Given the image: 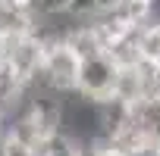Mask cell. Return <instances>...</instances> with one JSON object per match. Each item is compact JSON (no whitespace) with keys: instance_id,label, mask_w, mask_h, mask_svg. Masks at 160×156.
Instances as JSON below:
<instances>
[{"instance_id":"obj_1","label":"cell","mask_w":160,"mask_h":156,"mask_svg":"<svg viewBox=\"0 0 160 156\" xmlns=\"http://www.w3.org/2000/svg\"><path fill=\"white\" fill-rule=\"evenodd\" d=\"M78 69H82V56H78L66 41H53L44 50L41 75L35 78V81L44 85V88H50V91H57V94H69L78 85Z\"/></svg>"},{"instance_id":"obj_2","label":"cell","mask_w":160,"mask_h":156,"mask_svg":"<svg viewBox=\"0 0 160 156\" xmlns=\"http://www.w3.org/2000/svg\"><path fill=\"white\" fill-rule=\"evenodd\" d=\"M113 72H116V66L107 59V53L91 56V59H82L75 91H78V94H85V97H91V100H104V97H110Z\"/></svg>"},{"instance_id":"obj_3","label":"cell","mask_w":160,"mask_h":156,"mask_svg":"<svg viewBox=\"0 0 160 156\" xmlns=\"http://www.w3.org/2000/svg\"><path fill=\"white\" fill-rule=\"evenodd\" d=\"M0 131H3V112H0Z\"/></svg>"}]
</instances>
